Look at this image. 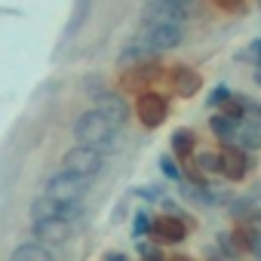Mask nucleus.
<instances>
[{
  "mask_svg": "<svg viewBox=\"0 0 261 261\" xmlns=\"http://www.w3.org/2000/svg\"><path fill=\"white\" fill-rule=\"evenodd\" d=\"M169 4H185V7H194V0H169Z\"/></svg>",
  "mask_w": 261,
  "mask_h": 261,
  "instance_id": "nucleus-31",
  "label": "nucleus"
},
{
  "mask_svg": "<svg viewBox=\"0 0 261 261\" xmlns=\"http://www.w3.org/2000/svg\"><path fill=\"white\" fill-rule=\"evenodd\" d=\"M62 169L77 172V175H86V178H95V175L105 172V154L95 151L92 145H74V148L65 151Z\"/></svg>",
  "mask_w": 261,
  "mask_h": 261,
  "instance_id": "nucleus-5",
  "label": "nucleus"
},
{
  "mask_svg": "<svg viewBox=\"0 0 261 261\" xmlns=\"http://www.w3.org/2000/svg\"><path fill=\"white\" fill-rule=\"evenodd\" d=\"M212 4L221 13H233V16H243L246 13V0H212Z\"/></svg>",
  "mask_w": 261,
  "mask_h": 261,
  "instance_id": "nucleus-26",
  "label": "nucleus"
},
{
  "mask_svg": "<svg viewBox=\"0 0 261 261\" xmlns=\"http://www.w3.org/2000/svg\"><path fill=\"white\" fill-rule=\"evenodd\" d=\"M252 212H255V206H252L249 197H246V200H233L230 209H227V215L237 218V221H252Z\"/></svg>",
  "mask_w": 261,
  "mask_h": 261,
  "instance_id": "nucleus-21",
  "label": "nucleus"
},
{
  "mask_svg": "<svg viewBox=\"0 0 261 261\" xmlns=\"http://www.w3.org/2000/svg\"><path fill=\"white\" fill-rule=\"evenodd\" d=\"M142 200H148V203H154V200H163V188L160 185H148V188H139L136 191Z\"/></svg>",
  "mask_w": 261,
  "mask_h": 261,
  "instance_id": "nucleus-28",
  "label": "nucleus"
},
{
  "mask_svg": "<svg viewBox=\"0 0 261 261\" xmlns=\"http://www.w3.org/2000/svg\"><path fill=\"white\" fill-rule=\"evenodd\" d=\"M218 111H221V114H227V117H233V120H243V117L249 114V98H246V95H233V92H230V95L218 105Z\"/></svg>",
  "mask_w": 261,
  "mask_h": 261,
  "instance_id": "nucleus-19",
  "label": "nucleus"
},
{
  "mask_svg": "<svg viewBox=\"0 0 261 261\" xmlns=\"http://www.w3.org/2000/svg\"><path fill=\"white\" fill-rule=\"evenodd\" d=\"M92 178H86V175H77V172H68V169H62V172H56V175H49L46 178V194L49 197H56L59 203H77V200H86V194H89V185Z\"/></svg>",
  "mask_w": 261,
  "mask_h": 261,
  "instance_id": "nucleus-3",
  "label": "nucleus"
},
{
  "mask_svg": "<svg viewBox=\"0 0 261 261\" xmlns=\"http://www.w3.org/2000/svg\"><path fill=\"white\" fill-rule=\"evenodd\" d=\"M62 206H65V203H59L56 197L43 194V197H34V200H31L28 215H31V221H37V218H49V215H62Z\"/></svg>",
  "mask_w": 261,
  "mask_h": 261,
  "instance_id": "nucleus-18",
  "label": "nucleus"
},
{
  "mask_svg": "<svg viewBox=\"0 0 261 261\" xmlns=\"http://www.w3.org/2000/svg\"><path fill=\"white\" fill-rule=\"evenodd\" d=\"M31 230H34V240L46 243V246H59V243H68L71 233H74V221L62 218V215H49V218H37L31 221Z\"/></svg>",
  "mask_w": 261,
  "mask_h": 261,
  "instance_id": "nucleus-9",
  "label": "nucleus"
},
{
  "mask_svg": "<svg viewBox=\"0 0 261 261\" xmlns=\"http://www.w3.org/2000/svg\"><path fill=\"white\" fill-rule=\"evenodd\" d=\"M194 13V7L185 4H169V0H151L145 7V22H188Z\"/></svg>",
  "mask_w": 261,
  "mask_h": 261,
  "instance_id": "nucleus-12",
  "label": "nucleus"
},
{
  "mask_svg": "<svg viewBox=\"0 0 261 261\" xmlns=\"http://www.w3.org/2000/svg\"><path fill=\"white\" fill-rule=\"evenodd\" d=\"M160 172H163L169 181H181V178H185V172H181V166L175 163L172 154H163V157H160Z\"/></svg>",
  "mask_w": 261,
  "mask_h": 261,
  "instance_id": "nucleus-22",
  "label": "nucleus"
},
{
  "mask_svg": "<svg viewBox=\"0 0 261 261\" xmlns=\"http://www.w3.org/2000/svg\"><path fill=\"white\" fill-rule=\"evenodd\" d=\"M154 59H160V53L154 49V46H148L145 40H129L123 49H120V56H117V68L123 71V68H136V65H145V62H154Z\"/></svg>",
  "mask_w": 261,
  "mask_h": 261,
  "instance_id": "nucleus-13",
  "label": "nucleus"
},
{
  "mask_svg": "<svg viewBox=\"0 0 261 261\" xmlns=\"http://www.w3.org/2000/svg\"><path fill=\"white\" fill-rule=\"evenodd\" d=\"M221 175L227 178V181H243L249 172H252V166H255V160H252V151H246V148H240L237 142H230V145H221Z\"/></svg>",
  "mask_w": 261,
  "mask_h": 261,
  "instance_id": "nucleus-7",
  "label": "nucleus"
},
{
  "mask_svg": "<svg viewBox=\"0 0 261 261\" xmlns=\"http://www.w3.org/2000/svg\"><path fill=\"white\" fill-rule=\"evenodd\" d=\"M148 227H151V212H148V209L136 212V221H133V237H136V240H145V237H148Z\"/></svg>",
  "mask_w": 261,
  "mask_h": 261,
  "instance_id": "nucleus-23",
  "label": "nucleus"
},
{
  "mask_svg": "<svg viewBox=\"0 0 261 261\" xmlns=\"http://www.w3.org/2000/svg\"><path fill=\"white\" fill-rule=\"evenodd\" d=\"M227 95H230V86H227V83H218V86H215V89L209 92L206 105H209V108H218V105H221V101H224Z\"/></svg>",
  "mask_w": 261,
  "mask_h": 261,
  "instance_id": "nucleus-27",
  "label": "nucleus"
},
{
  "mask_svg": "<svg viewBox=\"0 0 261 261\" xmlns=\"http://www.w3.org/2000/svg\"><path fill=\"white\" fill-rule=\"evenodd\" d=\"M237 129H240V120H233V117H227V114H221V111L209 117V133L218 139V145L237 142Z\"/></svg>",
  "mask_w": 261,
  "mask_h": 261,
  "instance_id": "nucleus-16",
  "label": "nucleus"
},
{
  "mask_svg": "<svg viewBox=\"0 0 261 261\" xmlns=\"http://www.w3.org/2000/svg\"><path fill=\"white\" fill-rule=\"evenodd\" d=\"M120 133H123V129L114 126L108 117H101L95 108L86 111V114L74 123V139H77L80 145H92V148L101 151V154H117V151L123 148Z\"/></svg>",
  "mask_w": 261,
  "mask_h": 261,
  "instance_id": "nucleus-1",
  "label": "nucleus"
},
{
  "mask_svg": "<svg viewBox=\"0 0 261 261\" xmlns=\"http://www.w3.org/2000/svg\"><path fill=\"white\" fill-rule=\"evenodd\" d=\"M237 145L246 148V151H258L261 148V117H252L246 114L240 120V129H237Z\"/></svg>",
  "mask_w": 261,
  "mask_h": 261,
  "instance_id": "nucleus-14",
  "label": "nucleus"
},
{
  "mask_svg": "<svg viewBox=\"0 0 261 261\" xmlns=\"http://www.w3.org/2000/svg\"><path fill=\"white\" fill-rule=\"evenodd\" d=\"M237 62H252V65H258V62H261V40H252V43L237 56Z\"/></svg>",
  "mask_w": 261,
  "mask_h": 261,
  "instance_id": "nucleus-25",
  "label": "nucleus"
},
{
  "mask_svg": "<svg viewBox=\"0 0 261 261\" xmlns=\"http://www.w3.org/2000/svg\"><path fill=\"white\" fill-rule=\"evenodd\" d=\"M252 80H255V83H258V86H261V65H258V68H255V74H252Z\"/></svg>",
  "mask_w": 261,
  "mask_h": 261,
  "instance_id": "nucleus-30",
  "label": "nucleus"
},
{
  "mask_svg": "<svg viewBox=\"0 0 261 261\" xmlns=\"http://www.w3.org/2000/svg\"><path fill=\"white\" fill-rule=\"evenodd\" d=\"M53 249L40 240H31V243H22L13 249V261H53Z\"/></svg>",
  "mask_w": 261,
  "mask_h": 261,
  "instance_id": "nucleus-17",
  "label": "nucleus"
},
{
  "mask_svg": "<svg viewBox=\"0 0 261 261\" xmlns=\"http://www.w3.org/2000/svg\"><path fill=\"white\" fill-rule=\"evenodd\" d=\"M163 80V65L160 59L154 62H145V65H136V68H123L120 74V89L123 92H142V89H151Z\"/></svg>",
  "mask_w": 261,
  "mask_h": 261,
  "instance_id": "nucleus-6",
  "label": "nucleus"
},
{
  "mask_svg": "<svg viewBox=\"0 0 261 261\" xmlns=\"http://www.w3.org/2000/svg\"><path fill=\"white\" fill-rule=\"evenodd\" d=\"M188 221L181 215H157L151 218V227H148V237L157 240L160 246H178L188 240Z\"/></svg>",
  "mask_w": 261,
  "mask_h": 261,
  "instance_id": "nucleus-8",
  "label": "nucleus"
},
{
  "mask_svg": "<svg viewBox=\"0 0 261 261\" xmlns=\"http://www.w3.org/2000/svg\"><path fill=\"white\" fill-rule=\"evenodd\" d=\"M194 163L206 172V175H221V154L218 151H200L194 157Z\"/></svg>",
  "mask_w": 261,
  "mask_h": 261,
  "instance_id": "nucleus-20",
  "label": "nucleus"
},
{
  "mask_svg": "<svg viewBox=\"0 0 261 261\" xmlns=\"http://www.w3.org/2000/svg\"><path fill=\"white\" fill-rule=\"evenodd\" d=\"M169 151H172L175 160H191L194 151H197V133H194V129H188V126L175 129V133L169 136Z\"/></svg>",
  "mask_w": 261,
  "mask_h": 261,
  "instance_id": "nucleus-15",
  "label": "nucleus"
},
{
  "mask_svg": "<svg viewBox=\"0 0 261 261\" xmlns=\"http://www.w3.org/2000/svg\"><path fill=\"white\" fill-rule=\"evenodd\" d=\"M105 258H111V261H126V252H105Z\"/></svg>",
  "mask_w": 261,
  "mask_h": 261,
  "instance_id": "nucleus-29",
  "label": "nucleus"
},
{
  "mask_svg": "<svg viewBox=\"0 0 261 261\" xmlns=\"http://www.w3.org/2000/svg\"><path fill=\"white\" fill-rule=\"evenodd\" d=\"M95 98V111L101 114V117H108L114 126H126L129 123V117H133V111H129V105H126V98L120 95V92H108V89H101L98 95H92Z\"/></svg>",
  "mask_w": 261,
  "mask_h": 261,
  "instance_id": "nucleus-10",
  "label": "nucleus"
},
{
  "mask_svg": "<svg viewBox=\"0 0 261 261\" xmlns=\"http://www.w3.org/2000/svg\"><path fill=\"white\" fill-rule=\"evenodd\" d=\"M166 77H169V89H172L175 98H194L203 89V77L191 65H175Z\"/></svg>",
  "mask_w": 261,
  "mask_h": 261,
  "instance_id": "nucleus-11",
  "label": "nucleus"
},
{
  "mask_svg": "<svg viewBox=\"0 0 261 261\" xmlns=\"http://www.w3.org/2000/svg\"><path fill=\"white\" fill-rule=\"evenodd\" d=\"M139 255H142V258H151V261H160V258H163V249H160L157 240H154V243L139 240Z\"/></svg>",
  "mask_w": 261,
  "mask_h": 261,
  "instance_id": "nucleus-24",
  "label": "nucleus"
},
{
  "mask_svg": "<svg viewBox=\"0 0 261 261\" xmlns=\"http://www.w3.org/2000/svg\"><path fill=\"white\" fill-rule=\"evenodd\" d=\"M136 37L154 46L157 53H169L185 43V25L181 22H142Z\"/></svg>",
  "mask_w": 261,
  "mask_h": 261,
  "instance_id": "nucleus-2",
  "label": "nucleus"
},
{
  "mask_svg": "<svg viewBox=\"0 0 261 261\" xmlns=\"http://www.w3.org/2000/svg\"><path fill=\"white\" fill-rule=\"evenodd\" d=\"M136 117L145 129H160L169 117V98L163 92H157L154 86L142 89L139 98H136Z\"/></svg>",
  "mask_w": 261,
  "mask_h": 261,
  "instance_id": "nucleus-4",
  "label": "nucleus"
}]
</instances>
